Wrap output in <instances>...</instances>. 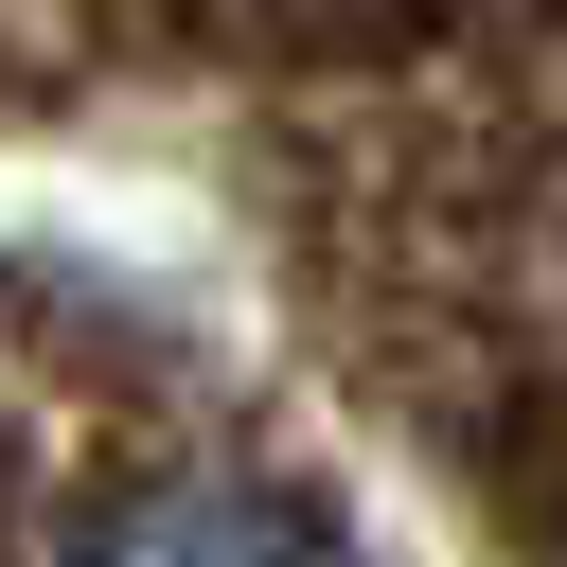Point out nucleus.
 <instances>
[{
    "mask_svg": "<svg viewBox=\"0 0 567 567\" xmlns=\"http://www.w3.org/2000/svg\"><path fill=\"white\" fill-rule=\"evenodd\" d=\"M71 567H319V532L284 496H248V478H142Z\"/></svg>",
    "mask_w": 567,
    "mask_h": 567,
    "instance_id": "1",
    "label": "nucleus"
}]
</instances>
